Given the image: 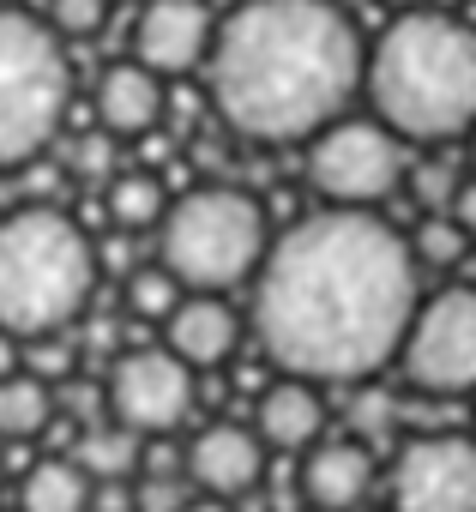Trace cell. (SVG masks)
I'll list each match as a JSON object with an SVG mask.
<instances>
[{
  "instance_id": "1",
  "label": "cell",
  "mask_w": 476,
  "mask_h": 512,
  "mask_svg": "<svg viewBox=\"0 0 476 512\" xmlns=\"http://www.w3.org/2000/svg\"><path fill=\"white\" fill-rule=\"evenodd\" d=\"M410 235L380 211L326 205L290 223L254 272V338L278 374L356 386L398 362L422 302Z\"/></svg>"
},
{
  "instance_id": "2",
  "label": "cell",
  "mask_w": 476,
  "mask_h": 512,
  "mask_svg": "<svg viewBox=\"0 0 476 512\" xmlns=\"http://www.w3.org/2000/svg\"><path fill=\"white\" fill-rule=\"evenodd\" d=\"M362 67L368 43L338 0H242L217 19L205 85L235 139L296 145L344 115Z\"/></svg>"
},
{
  "instance_id": "3",
  "label": "cell",
  "mask_w": 476,
  "mask_h": 512,
  "mask_svg": "<svg viewBox=\"0 0 476 512\" xmlns=\"http://www.w3.org/2000/svg\"><path fill=\"white\" fill-rule=\"evenodd\" d=\"M374 121L404 145H446L476 127V31L452 13L410 7L374 43L362 67Z\"/></svg>"
},
{
  "instance_id": "4",
  "label": "cell",
  "mask_w": 476,
  "mask_h": 512,
  "mask_svg": "<svg viewBox=\"0 0 476 512\" xmlns=\"http://www.w3.org/2000/svg\"><path fill=\"white\" fill-rule=\"evenodd\" d=\"M97 290V241L55 205L0 217V326L31 338L67 332Z\"/></svg>"
},
{
  "instance_id": "5",
  "label": "cell",
  "mask_w": 476,
  "mask_h": 512,
  "mask_svg": "<svg viewBox=\"0 0 476 512\" xmlns=\"http://www.w3.org/2000/svg\"><path fill=\"white\" fill-rule=\"evenodd\" d=\"M272 253V223L266 205L235 187V181H199L169 199L157 223V260L187 284V290H235L248 284Z\"/></svg>"
},
{
  "instance_id": "6",
  "label": "cell",
  "mask_w": 476,
  "mask_h": 512,
  "mask_svg": "<svg viewBox=\"0 0 476 512\" xmlns=\"http://www.w3.org/2000/svg\"><path fill=\"white\" fill-rule=\"evenodd\" d=\"M67 55L55 49L49 19L0 7V169L43 157L67 115Z\"/></svg>"
},
{
  "instance_id": "7",
  "label": "cell",
  "mask_w": 476,
  "mask_h": 512,
  "mask_svg": "<svg viewBox=\"0 0 476 512\" xmlns=\"http://www.w3.org/2000/svg\"><path fill=\"white\" fill-rule=\"evenodd\" d=\"M410 175V145L386 121H332L308 139V187L326 205L374 211L386 193H398Z\"/></svg>"
},
{
  "instance_id": "8",
  "label": "cell",
  "mask_w": 476,
  "mask_h": 512,
  "mask_svg": "<svg viewBox=\"0 0 476 512\" xmlns=\"http://www.w3.org/2000/svg\"><path fill=\"white\" fill-rule=\"evenodd\" d=\"M398 374L428 398L476 392V284H446L416 302Z\"/></svg>"
},
{
  "instance_id": "9",
  "label": "cell",
  "mask_w": 476,
  "mask_h": 512,
  "mask_svg": "<svg viewBox=\"0 0 476 512\" xmlns=\"http://www.w3.org/2000/svg\"><path fill=\"white\" fill-rule=\"evenodd\" d=\"M392 512H476V434L440 428L398 446L386 470Z\"/></svg>"
},
{
  "instance_id": "10",
  "label": "cell",
  "mask_w": 476,
  "mask_h": 512,
  "mask_svg": "<svg viewBox=\"0 0 476 512\" xmlns=\"http://www.w3.org/2000/svg\"><path fill=\"white\" fill-rule=\"evenodd\" d=\"M109 416L139 440H163L193 416V368L169 344H139L109 374Z\"/></svg>"
},
{
  "instance_id": "11",
  "label": "cell",
  "mask_w": 476,
  "mask_h": 512,
  "mask_svg": "<svg viewBox=\"0 0 476 512\" xmlns=\"http://www.w3.org/2000/svg\"><path fill=\"white\" fill-rule=\"evenodd\" d=\"M211 43H217V19L205 0H139L133 61L151 67L157 79H181V73L205 67Z\"/></svg>"
},
{
  "instance_id": "12",
  "label": "cell",
  "mask_w": 476,
  "mask_h": 512,
  "mask_svg": "<svg viewBox=\"0 0 476 512\" xmlns=\"http://www.w3.org/2000/svg\"><path fill=\"white\" fill-rule=\"evenodd\" d=\"M266 440L260 428L248 422H205L187 446H181V476L199 488V494H217V500H242L260 488L266 476Z\"/></svg>"
},
{
  "instance_id": "13",
  "label": "cell",
  "mask_w": 476,
  "mask_h": 512,
  "mask_svg": "<svg viewBox=\"0 0 476 512\" xmlns=\"http://www.w3.org/2000/svg\"><path fill=\"white\" fill-rule=\"evenodd\" d=\"M380 482V464L362 440H320L314 452H302V500L314 512H356Z\"/></svg>"
},
{
  "instance_id": "14",
  "label": "cell",
  "mask_w": 476,
  "mask_h": 512,
  "mask_svg": "<svg viewBox=\"0 0 476 512\" xmlns=\"http://www.w3.org/2000/svg\"><path fill=\"white\" fill-rule=\"evenodd\" d=\"M163 344L193 368V374H211L235 356V344H242V314H235L223 296L211 290H193L169 320H163Z\"/></svg>"
},
{
  "instance_id": "15",
  "label": "cell",
  "mask_w": 476,
  "mask_h": 512,
  "mask_svg": "<svg viewBox=\"0 0 476 512\" xmlns=\"http://www.w3.org/2000/svg\"><path fill=\"white\" fill-rule=\"evenodd\" d=\"M254 428L272 452H314L326 440V392L314 380H296V374H278L266 392H260V410H254Z\"/></svg>"
},
{
  "instance_id": "16",
  "label": "cell",
  "mask_w": 476,
  "mask_h": 512,
  "mask_svg": "<svg viewBox=\"0 0 476 512\" xmlns=\"http://www.w3.org/2000/svg\"><path fill=\"white\" fill-rule=\"evenodd\" d=\"M91 109H97V127L115 133V139H133V133H151L163 121V79L139 61H121L97 79L91 91Z\"/></svg>"
},
{
  "instance_id": "17",
  "label": "cell",
  "mask_w": 476,
  "mask_h": 512,
  "mask_svg": "<svg viewBox=\"0 0 476 512\" xmlns=\"http://www.w3.org/2000/svg\"><path fill=\"white\" fill-rule=\"evenodd\" d=\"M91 500H97V476L79 458H43L19 482L25 512H91Z\"/></svg>"
},
{
  "instance_id": "18",
  "label": "cell",
  "mask_w": 476,
  "mask_h": 512,
  "mask_svg": "<svg viewBox=\"0 0 476 512\" xmlns=\"http://www.w3.org/2000/svg\"><path fill=\"white\" fill-rule=\"evenodd\" d=\"M55 416V398H49V380H37L31 368L0 380V440H37Z\"/></svg>"
},
{
  "instance_id": "19",
  "label": "cell",
  "mask_w": 476,
  "mask_h": 512,
  "mask_svg": "<svg viewBox=\"0 0 476 512\" xmlns=\"http://www.w3.org/2000/svg\"><path fill=\"white\" fill-rule=\"evenodd\" d=\"M73 458H79L97 482H133L139 464H145V440H139L133 428L109 422V428H85V440H79Z\"/></svg>"
},
{
  "instance_id": "20",
  "label": "cell",
  "mask_w": 476,
  "mask_h": 512,
  "mask_svg": "<svg viewBox=\"0 0 476 512\" xmlns=\"http://www.w3.org/2000/svg\"><path fill=\"white\" fill-rule=\"evenodd\" d=\"M410 253L422 272H458L470 253H476V235L452 217V211H422L416 235H410Z\"/></svg>"
},
{
  "instance_id": "21",
  "label": "cell",
  "mask_w": 476,
  "mask_h": 512,
  "mask_svg": "<svg viewBox=\"0 0 476 512\" xmlns=\"http://www.w3.org/2000/svg\"><path fill=\"white\" fill-rule=\"evenodd\" d=\"M103 205H109L115 229H157L163 211H169V193H163V181L151 169H133V175H115L109 181Z\"/></svg>"
},
{
  "instance_id": "22",
  "label": "cell",
  "mask_w": 476,
  "mask_h": 512,
  "mask_svg": "<svg viewBox=\"0 0 476 512\" xmlns=\"http://www.w3.org/2000/svg\"><path fill=\"white\" fill-rule=\"evenodd\" d=\"M187 296H193V290H187L163 260H157V266H133V272H127V314H133V320H157V326H163Z\"/></svg>"
},
{
  "instance_id": "23",
  "label": "cell",
  "mask_w": 476,
  "mask_h": 512,
  "mask_svg": "<svg viewBox=\"0 0 476 512\" xmlns=\"http://www.w3.org/2000/svg\"><path fill=\"white\" fill-rule=\"evenodd\" d=\"M458 175L440 163V157H410V175H404V193L410 199H422V211H446L452 199H458Z\"/></svg>"
},
{
  "instance_id": "24",
  "label": "cell",
  "mask_w": 476,
  "mask_h": 512,
  "mask_svg": "<svg viewBox=\"0 0 476 512\" xmlns=\"http://www.w3.org/2000/svg\"><path fill=\"white\" fill-rule=\"evenodd\" d=\"M43 19L55 37H97L109 19V0H43Z\"/></svg>"
},
{
  "instance_id": "25",
  "label": "cell",
  "mask_w": 476,
  "mask_h": 512,
  "mask_svg": "<svg viewBox=\"0 0 476 512\" xmlns=\"http://www.w3.org/2000/svg\"><path fill=\"white\" fill-rule=\"evenodd\" d=\"M19 368H25V338L0 326V380H7V374H19Z\"/></svg>"
},
{
  "instance_id": "26",
  "label": "cell",
  "mask_w": 476,
  "mask_h": 512,
  "mask_svg": "<svg viewBox=\"0 0 476 512\" xmlns=\"http://www.w3.org/2000/svg\"><path fill=\"white\" fill-rule=\"evenodd\" d=\"M446 211H452V217H458V223H464V229H470V235H476V175H470V181H464V187H458V199H452V205H446Z\"/></svg>"
},
{
  "instance_id": "27",
  "label": "cell",
  "mask_w": 476,
  "mask_h": 512,
  "mask_svg": "<svg viewBox=\"0 0 476 512\" xmlns=\"http://www.w3.org/2000/svg\"><path fill=\"white\" fill-rule=\"evenodd\" d=\"M79 163H85V169H109V145H103V133L79 139Z\"/></svg>"
},
{
  "instance_id": "28",
  "label": "cell",
  "mask_w": 476,
  "mask_h": 512,
  "mask_svg": "<svg viewBox=\"0 0 476 512\" xmlns=\"http://www.w3.org/2000/svg\"><path fill=\"white\" fill-rule=\"evenodd\" d=\"M181 512H235V500H217V494H199V488H193V500H187Z\"/></svg>"
},
{
  "instance_id": "29",
  "label": "cell",
  "mask_w": 476,
  "mask_h": 512,
  "mask_svg": "<svg viewBox=\"0 0 476 512\" xmlns=\"http://www.w3.org/2000/svg\"><path fill=\"white\" fill-rule=\"evenodd\" d=\"M386 7H398V13H410V7H422V0H386Z\"/></svg>"
},
{
  "instance_id": "30",
  "label": "cell",
  "mask_w": 476,
  "mask_h": 512,
  "mask_svg": "<svg viewBox=\"0 0 476 512\" xmlns=\"http://www.w3.org/2000/svg\"><path fill=\"white\" fill-rule=\"evenodd\" d=\"M464 139H470V169H476V127H470V133H464Z\"/></svg>"
}]
</instances>
